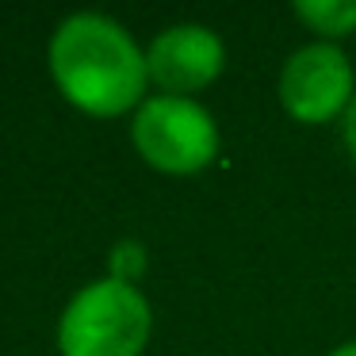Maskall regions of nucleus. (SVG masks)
I'll return each instance as SVG.
<instances>
[{"mask_svg": "<svg viewBox=\"0 0 356 356\" xmlns=\"http://www.w3.org/2000/svg\"><path fill=\"white\" fill-rule=\"evenodd\" d=\"M291 12L318 42H341L356 31V0H299Z\"/></svg>", "mask_w": 356, "mask_h": 356, "instance_id": "6", "label": "nucleus"}, {"mask_svg": "<svg viewBox=\"0 0 356 356\" xmlns=\"http://www.w3.org/2000/svg\"><path fill=\"white\" fill-rule=\"evenodd\" d=\"M325 356H356V341H341V345H333Z\"/></svg>", "mask_w": 356, "mask_h": 356, "instance_id": "9", "label": "nucleus"}, {"mask_svg": "<svg viewBox=\"0 0 356 356\" xmlns=\"http://www.w3.org/2000/svg\"><path fill=\"white\" fill-rule=\"evenodd\" d=\"M280 108L299 127H325L345 119L356 96V73L337 42H307L284 62L276 81Z\"/></svg>", "mask_w": 356, "mask_h": 356, "instance_id": "4", "label": "nucleus"}, {"mask_svg": "<svg viewBox=\"0 0 356 356\" xmlns=\"http://www.w3.org/2000/svg\"><path fill=\"white\" fill-rule=\"evenodd\" d=\"M149 257H146V245L142 241H115V249L108 253V276L111 280H123V284H134V280L146 272Z\"/></svg>", "mask_w": 356, "mask_h": 356, "instance_id": "7", "label": "nucleus"}, {"mask_svg": "<svg viewBox=\"0 0 356 356\" xmlns=\"http://www.w3.org/2000/svg\"><path fill=\"white\" fill-rule=\"evenodd\" d=\"M154 333V310L138 284L96 280L65 302L58 318L62 356H142Z\"/></svg>", "mask_w": 356, "mask_h": 356, "instance_id": "2", "label": "nucleus"}, {"mask_svg": "<svg viewBox=\"0 0 356 356\" xmlns=\"http://www.w3.org/2000/svg\"><path fill=\"white\" fill-rule=\"evenodd\" d=\"M149 85L165 96H192L211 88L226 70V42L207 24H172L146 47Z\"/></svg>", "mask_w": 356, "mask_h": 356, "instance_id": "5", "label": "nucleus"}, {"mask_svg": "<svg viewBox=\"0 0 356 356\" xmlns=\"http://www.w3.org/2000/svg\"><path fill=\"white\" fill-rule=\"evenodd\" d=\"M131 142L149 169L165 177H195L222 149L218 123L192 96H146L131 119Z\"/></svg>", "mask_w": 356, "mask_h": 356, "instance_id": "3", "label": "nucleus"}, {"mask_svg": "<svg viewBox=\"0 0 356 356\" xmlns=\"http://www.w3.org/2000/svg\"><path fill=\"white\" fill-rule=\"evenodd\" d=\"M341 134H345V149L356 157V96H353V104H348L345 119H341Z\"/></svg>", "mask_w": 356, "mask_h": 356, "instance_id": "8", "label": "nucleus"}, {"mask_svg": "<svg viewBox=\"0 0 356 356\" xmlns=\"http://www.w3.org/2000/svg\"><path fill=\"white\" fill-rule=\"evenodd\" d=\"M50 77L77 111L115 119L146 104V50L123 24L100 12H73L50 39Z\"/></svg>", "mask_w": 356, "mask_h": 356, "instance_id": "1", "label": "nucleus"}]
</instances>
